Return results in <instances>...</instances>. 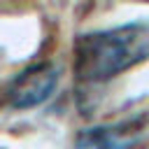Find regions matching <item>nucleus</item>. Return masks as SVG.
Returning a JSON list of instances; mask_svg holds the SVG:
<instances>
[{"mask_svg": "<svg viewBox=\"0 0 149 149\" xmlns=\"http://www.w3.org/2000/svg\"><path fill=\"white\" fill-rule=\"evenodd\" d=\"M72 58L79 81H109L149 61V21H128L116 28L81 33L74 40Z\"/></svg>", "mask_w": 149, "mask_h": 149, "instance_id": "obj_1", "label": "nucleus"}, {"mask_svg": "<svg viewBox=\"0 0 149 149\" xmlns=\"http://www.w3.org/2000/svg\"><path fill=\"white\" fill-rule=\"evenodd\" d=\"M128 123H105L84 128L77 135V149H128L133 137L128 135Z\"/></svg>", "mask_w": 149, "mask_h": 149, "instance_id": "obj_3", "label": "nucleus"}, {"mask_svg": "<svg viewBox=\"0 0 149 149\" xmlns=\"http://www.w3.org/2000/svg\"><path fill=\"white\" fill-rule=\"evenodd\" d=\"M58 77H61V72L56 65L33 63V65L23 68L7 84L5 98L14 109H33L54 95V91L58 86Z\"/></svg>", "mask_w": 149, "mask_h": 149, "instance_id": "obj_2", "label": "nucleus"}]
</instances>
